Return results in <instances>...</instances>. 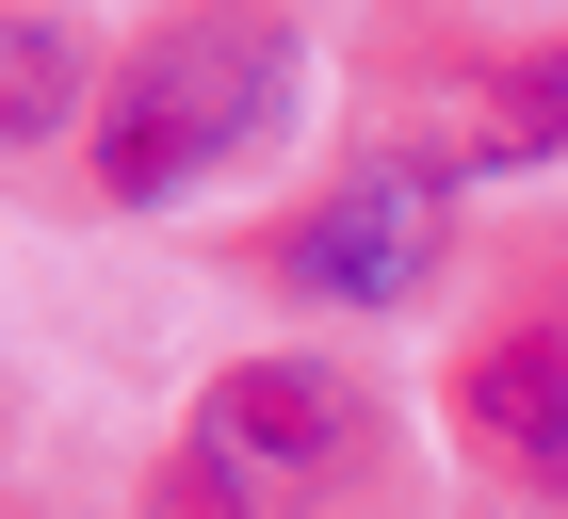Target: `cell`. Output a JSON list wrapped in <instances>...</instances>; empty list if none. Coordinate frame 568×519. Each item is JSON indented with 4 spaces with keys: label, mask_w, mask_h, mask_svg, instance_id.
Returning a JSON list of instances; mask_svg holds the SVG:
<instances>
[{
    "label": "cell",
    "mask_w": 568,
    "mask_h": 519,
    "mask_svg": "<svg viewBox=\"0 0 568 519\" xmlns=\"http://www.w3.org/2000/svg\"><path fill=\"white\" fill-rule=\"evenodd\" d=\"M471 179H536V163H568V33H536V49H504L487 65V98H471V146H455Z\"/></svg>",
    "instance_id": "obj_5"
},
{
    "label": "cell",
    "mask_w": 568,
    "mask_h": 519,
    "mask_svg": "<svg viewBox=\"0 0 568 519\" xmlns=\"http://www.w3.org/2000/svg\"><path fill=\"white\" fill-rule=\"evenodd\" d=\"M357 374L342 357H227L195 389V423L163 455V519H293L308 487L357 455Z\"/></svg>",
    "instance_id": "obj_2"
},
{
    "label": "cell",
    "mask_w": 568,
    "mask_h": 519,
    "mask_svg": "<svg viewBox=\"0 0 568 519\" xmlns=\"http://www.w3.org/2000/svg\"><path fill=\"white\" fill-rule=\"evenodd\" d=\"M455 423L504 487H552L568 503V308H520V325H487L455 357Z\"/></svg>",
    "instance_id": "obj_4"
},
{
    "label": "cell",
    "mask_w": 568,
    "mask_h": 519,
    "mask_svg": "<svg viewBox=\"0 0 568 519\" xmlns=\"http://www.w3.org/2000/svg\"><path fill=\"white\" fill-rule=\"evenodd\" d=\"M276 114H293V17L276 0H179L114 49V82L82 114V179L114 212H179V195L261 163Z\"/></svg>",
    "instance_id": "obj_1"
},
{
    "label": "cell",
    "mask_w": 568,
    "mask_h": 519,
    "mask_svg": "<svg viewBox=\"0 0 568 519\" xmlns=\"http://www.w3.org/2000/svg\"><path fill=\"white\" fill-rule=\"evenodd\" d=\"M455 260V163H357L342 195H308L293 227H276V293H308V308H406Z\"/></svg>",
    "instance_id": "obj_3"
},
{
    "label": "cell",
    "mask_w": 568,
    "mask_h": 519,
    "mask_svg": "<svg viewBox=\"0 0 568 519\" xmlns=\"http://www.w3.org/2000/svg\"><path fill=\"white\" fill-rule=\"evenodd\" d=\"M98 82H82V33L49 17V0H0V163L49 146V130H82Z\"/></svg>",
    "instance_id": "obj_6"
}]
</instances>
